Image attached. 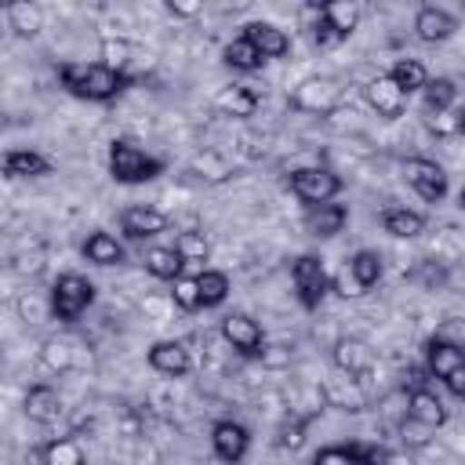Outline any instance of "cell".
<instances>
[{"label": "cell", "mask_w": 465, "mask_h": 465, "mask_svg": "<svg viewBox=\"0 0 465 465\" xmlns=\"http://www.w3.org/2000/svg\"><path fill=\"white\" fill-rule=\"evenodd\" d=\"M407 418L425 425V429H443L447 425V407L432 389H411L407 392Z\"/></svg>", "instance_id": "obj_16"}, {"label": "cell", "mask_w": 465, "mask_h": 465, "mask_svg": "<svg viewBox=\"0 0 465 465\" xmlns=\"http://www.w3.org/2000/svg\"><path fill=\"white\" fill-rule=\"evenodd\" d=\"M458 203H461V211H465V189H461V193H458Z\"/></svg>", "instance_id": "obj_51"}, {"label": "cell", "mask_w": 465, "mask_h": 465, "mask_svg": "<svg viewBox=\"0 0 465 465\" xmlns=\"http://www.w3.org/2000/svg\"><path fill=\"white\" fill-rule=\"evenodd\" d=\"M15 309H18V316H22L25 323H40L44 316H51V298H40V294L25 291V294H18Z\"/></svg>", "instance_id": "obj_41"}, {"label": "cell", "mask_w": 465, "mask_h": 465, "mask_svg": "<svg viewBox=\"0 0 465 465\" xmlns=\"http://www.w3.org/2000/svg\"><path fill=\"white\" fill-rule=\"evenodd\" d=\"M47 298H51V316L58 323H76L94 305V283L87 276H80V272H62L51 283Z\"/></svg>", "instance_id": "obj_3"}, {"label": "cell", "mask_w": 465, "mask_h": 465, "mask_svg": "<svg viewBox=\"0 0 465 465\" xmlns=\"http://www.w3.org/2000/svg\"><path fill=\"white\" fill-rule=\"evenodd\" d=\"M109 174L120 182V185H138V182H153L163 174V160L160 156H149L145 149H138L134 142L127 138H116L109 145Z\"/></svg>", "instance_id": "obj_2"}, {"label": "cell", "mask_w": 465, "mask_h": 465, "mask_svg": "<svg viewBox=\"0 0 465 465\" xmlns=\"http://www.w3.org/2000/svg\"><path fill=\"white\" fill-rule=\"evenodd\" d=\"M403 182L425 203H440L447 196V171L436 160H429V156H407L403 160Z\"/></svg>", "instance_id": "obj_7"}, {"label": "cell", "mask_w": 465, "mask_h": 465, "mask_svg": "<svg viewBox=\"0 0 465 465\" xmlns=\"http://www.w3.org/2000/svg\"><path fill=\"white\" fill-rule=\"evenodd\" d=\"M320 396H323L327 407H338V411H349V414L367 411V392L360 389V378H352L338 367L320 381Z\"/></svg>", "instance_id": "obj_8"}, {"label": "cell", "mask_w": 465, "mask_h": 465, "mask_svg": "<svg viewBox=\"0 0 465 465\" xmlns=\"http://www.w3.org/2000/svg\"><path fill=\"white\" fill-rule=\"evenodd\" d=\"M189 171L196 174V178H203V182H225L229 174H232V167H229V160L225 156H218V153H196L193 156V163H189Z\"/></svg>", "instance_id": "obj_37"}, {"label": "cell", "mask_w": 465, "mask_h": 465, "mask_svg": "<svg viewBox=\"0 0 465 465\" xmlns=\"http://www.w3.org/2000/svg\"><path fill=\"white\" fill-rule=\"evenodd\" d=\"M214 109L232 116V120H247L258 113V94L247 87V84H232V87H222L214 94Z\"/></svg>", "instance_id": "obj_21"}, {"label": "cell", "mask_w": 465, "mask_h": 465, "mask_svg": "<svg viewBox=\"0 0 465 465\" xmlns=\"http://www.w3.org/2000/svg\"><path fill=\"white\" fill-rule=\"evenodd\" d=\"M84 258L91 262V265H102V269H109V265H120L127 254H124V243L113 236V232H105V229H94L87 240H84Z\"/></svg>", "instance_id": "obj_22"}, {"label": "cell", "mask_w": 465, "mask_h": 465, "mask_svg": "<svg viewBox=\"0 0 465 465\" xmlns=\"http://www.w3.org/2000/svg\"><path fill=\"white\" fill-rule=\"evenodd\" d=\"M291 193L309 203V207H320V203H331L338 193H341V178L338 171L323 167V163H312V167H298L291 171Z\"/></svg>", "instance_id": "obj_6"}, {"label": "cell", "mask_w": 465, "mask_h": 465, "mask_svg": "<svg viewBox=\"0 0 465 465\" xmlns=\"http://www.w3.org/2000/svg\"><path fill=\"white\" fill-rule=\"evenodd\" d=\"M258 360H262V367H269V371H280V367H291V349L287 345H262V352H258Z\"/></svg>", "instance_id": "obj_44"}, {"label": "cell", "mask_w": 465, "mask_h": 465, "mask_svg": "<svg viewBox=\"0 0 465 465\" xmlns=\"http://www.w3.org/2000/svg\"><path fill=\"white\" fill-rule=\"evenodd\" d=\"M389 76L396 80V87H400L403 94L425 91V84L432 80V76H429V69H425L418 58H396V62H392V69H389Z\"/></svg>", "instance_id": "obj_30"}, {"label": "cell", "mask_w": 465, "mask_h": 465, "mask_svg": "<svg viewBox=\"0 0 465 465\" xmlns=\"http://www.w3.org/2000/svg\"><path fill=\"white\" fill-rule=\"evenodd\" d=\"M7 25L18 33V36H36L40 29H44V15H40V7L36 4H29V0H15V4H7Z\"/></svg>", "instance_id": "obj_31"}, {"label": "cell", "mask_w": 465, "mask_h": 465, "mask_svg": "<svg viewBox=\"0 0 465 465\" xmlns=\"http://www.w3.org/2000/svg\"><path fill=\"white\" fill-rule=\"evenodd\" d=\"M22 411H25L29 421L51 425V421L62 414V400H58V392H54L51 385H29V392H25V400H22Z\"/></svg>", "instance_id": "obj_20"}, {"label": "cell", "mask_w": 465, "mask_h": 465, "mask_svg": "<svg viewBox=\"0 0 465 465\" xmlns=\"http://www.w3.org/2000/svg\"><path fill=\"white\" fill-rule=\"evenodd\" d=\"M331 291H338L341 298H360V294H367V291L352 280V272H349V269H341V272H334V276H331Z\"/></svg>", "instance_id": "obj_45"}, {"label": "cell", "mask_w": 465, "mask_h": 465, "mask_svg": "<svg viewBox=\"0 0 465 465\" xmlns=\"http://www.w3.org/2000/svg\"><path fill=\"white\" fill-rule=\"evenodd\" d=\"M360 4L356 0H331V4H323V22H331L341 36H349L356 25H360Z\"/></svg>", "instance_id": "obj_33"}, {"label": "cell", "mask_w": 465, "mask_h": 465, "mask_svg": "<svg viewBox=\"0 0 465 465\" xmlns=\"http://www.w3.org/2000/svg\"><path fill=\"white\" fill-rule=\"evenodd\" d=\"M312 465H363V443H331L312 454Z\"/></svg>", "instance_id": "obj_38"}, {"label": "cell", "mask_w": 465, "mask_h": 465, "mask_svg": "<svg viewBox=\"0 0 465 465\" xmlns=\"http://www.w3.org/2000/svg\"><path fill=\"white\" fill-rule=\"evenodd\" d=\"M458 120H461V134H465V105H458Z\"/></svg>", "instance_id": "obj_50"}, {"label": "cell", "mask_w": 465, "mask_h": 465, "mask_svg": "<svg viewBox=\"0 0 465 465\" xmlns=\"http://www.w3.org/2000/svg\"><path fill=\"white\" fill-rule=\"evenodd\" d=\"M149 367H153L156 374L182 378V374H189L193 356H189L185 341H156V345H149Z\"/></svg>", "instance_id": "obj_15"}, {"label": "cell", "mask_w": 465, "mask_h": 465, "mask_svg": "<svg viewBox=\"0 0 465 465\" xmlns=\"http://www.w3.org/2000/svg\"><path fill=\"white\" fill-rule=\"evenodd\" d=\"M458 102V84L450 76H432L421 91V105L425 113H443V109H454Z\"/></svg>", "instance_id": "obj_32"}, {"label": "cell", "mask_w": 465, "mask_h": 465, "mask_svg": "<svg viewBox=\"0 0 465 465\" xmlns=\"http://www.w3.org/2000/svg\"><path fill=\"white\" fill-rule=\"evenodd\" d=\"M345 222H349V211H345V203H334V200L305 211V229H309V236H316V240L338 236V232L345 229Z\"/></svg>", "instance_id": "obj_17"}, {"label": "cell", "mask_w": 465, "mask_h": 465, "mask_svg": "<svg viewBox=\"0 0 465 465\" xmlns=\"http://www.w3.org/2000/svg\"><path fill=\"white\" fill-rule=\"evenodd\" d=\"M291 283H294V294L302 302V309H320V302L331 294V272L323 265V258L316 254H298L291 262Z\"/></svg>", "instance_id": "obj_4"}, {"label": "cell", "mask_w": 465, "mask_h": 465, "mask_svg": "<svg viewBox=\"0 0 465 465\" xmlns=\"http://www.w3.org/2000/svg\"><path fill=\"white\" fill-rule=\"evenodd\" d=\"M222 62L229 65V69H236V73H254V69H262L265 65V54L240 33V36H232L229 44H225V51H222Z\"/></svg>", "instance_id": "obj_26"}, {"label": "cell", "mask_w": 465, "mask_h": 465, "mask_svg": "<svg viewBox=\"0 0 465 465\" xmlns=\"http://www.w3.org/2000/svg\"><path fill=\"white\" fill-rule=\"evenodd\" d=\"M171 298H174V305L182 309V312H196V309H203L200 305V276H178L174 283H171Z\"/></svg>", "instance_id": "obj_40"}, {"label": "cell", "mask_w": 465, "mask_h": 465, "mask_svg": "<svg viewBox=\"0 0 465 465\" xmlns=\"http://www.w3.org/2000/svg\"><path fill=\"white\" fill-rule=\"evenodd\" d=\"M171 247L182 254V262H185V276H200V272H203V262H207V254H211V247H207L203 232L185 229V232H178V236H174V243H171Z\"/></svg>", "instance_id": "obj_25"}, {"label": "cell", "mask_w": 465, "mask_h": 465, "mask_svg": "<svg viewBox=\"0 0 465 465\" xmlns=\"http://www.w3.org/2000/svg\"><path fill=\"white\" fill-rule=\"evenodd\" d=\"M222 338L240 352V356H251L258 360L262 345H265V334H262V323L247 312H229L222 316Z\"/></svg>", "instance_id": "obj_9"}, {"label": "cell", "mask_w": 465, "mask_h": 465, "mask_svg": "<svg viewBox=\"0 0 465 465\" xmlns=\"http://www.w3.org/2000/svg\"><path fill=\"white\" fill-rule=\"evenodd\" d=\"M243 36H247L265 58H283V54L291 51L287 29H280V25H272V22H247V25H243Z\"/></svg>", "instance_id": "obj_18"}, {"label": "cell", "mask_w": 465, "mask_h": 465, "mask_svg": "<svg viewBox=\"0 0 465 465\" xmlns=\"http://www.w3.org/2000/svg\"><path fill=\"white\" fill-rule=\"evenodd\" d=\"M381 229L396 240H414L425 232V214L407 211V207H385L381 211Z\"/></svg>", "instance_id": "obj_24"}, {"label": "cell", "mask_w": 465, "mask_h": 465, "mask_svg": "<svg viewBox=\"0 0 465 465\" xmlns=\"http://www.w3.org/2000/svg\"><path fill=\"white\" fill-rule=\"evenodd\" d=\"M432 338H436V341H447V345H454V349L465 352V316H447V320L436 327Z\"/></svg>", "instance_id": "obj_43"}, {"label": "cell", "mask_w": 465, "mask_h": 465, "mask_svg": "<svg viewBox=\"0 0 465 465\" xmlns=\"http://www.w3.org/2000/svg\"><path fill=\"white\" fill-rule=\"evenodd\" d=\"M312 40H316V47H334V44H341L345 36H341L331 22H323V18H320V22L312 25Z\"/></svg>", "instance_id": "obj_46"}, {"label": "cell", "mask_w": 465, "mask_h": 465, "mask_svg": "<svg viewBox=\"0 0 465 465\" xmlns=\"http://www.w3.org/2000/svg\"><path fill=\"white\" fill-rule=\"evenodd\" d=\"M425 124L436 138H447V134H461V120H458V109H443V113H425Z\"/></svg>", "instance_id": "obj_42"}, {"label": "cell", "mask_w": 465, "mask_h": 465, "mask_svg": "<svg viewBox=\"0 0 465 465\" xmlns=\"http://www.w3.org/2000/svg\"><path fill=\"white\" fill-rule=\"evenodd\" d=\"M142 262H145V272L156 276V280H171L174 283L185 272V262H182V254L174 247H149L142 254Z\"/></svg>", "instance_id": "obj_27"}, {"label": "cell", "mask_w": 465, "mask_h": 465, "mask_svg": "<svg viewBox=\"0 0 465 465\" xmlns=\"http://www.w3.org/2000/svg\"><path fill=\"white\" fill-rule=\"evenodd\" d=\"M363 98H367V105H371L381 120H396V116H403V109H407V94L396 87V80H392L389 73L371 76L367 87H363Z\"/></svg>", "instance_id": "obj_12"}, {"label": "cell", "mask_w": 465, "mask_h": 465, "mask_svg": "<svg viewBox=\"0 0 465 465\" xmlns=\"http://www.w3.org/2000/svg\"><path fill=\"white\" fill-rule=\"evenodd\" d=\"M331 360H334V367L338 371H345V374H367L371 367H374V349L363 341V338H338L334 341V349H331Z\"/></svg>", "instance_id": "obj_14"}, {"label": "cell", "mask_w": 465, "mask_h": 465, "mask_svg": "<svg viewBox=\"0 0 465 465\" xmlns=\"http://www.w3.org/2000/svg\"><path fill=\"white\" fill-rule=\"evenodd\" d=\"M461 363H465V352H461V349H454V345H447V341H436V338L425 341V371H429L432 378L443 381V378L454 374Z\"/></svg>", "instance_id": "obj_23"}, {"label": "cell", "mask_w": 465, "mask_h": 465, "mask_svg": "<svg viewBox=\"0 0 465 465\" xmlns=\"http://www.w3.org/2000/svg\"><path fill=\"white\" fill-rule=\"evenodd\" d=\"M58 80L69 94L84 98V102H113L124 87H127V73H116L102 62H62L58 65Z\"/></svg>", "instance_id": "obj_1"}, {"label": "cell", "mask_w": 465, "mask_h": 465, "mask_svg": "<svg viewBox=\"0 0 465 465\" xmlns=\"http://www.w3.org/2000/svg\"><path fill=\"white\" fill-rule=\"evenodd\" d=\"M51 160L36 149H7L4 153V174L7 178H44L51 174Z\"/></svg>", "instance_id": "obj_19"}, {"label": "cell", "mask_w": 465, "mask_h": 465, "mask_svg": "<svg viewBox=\"0 0 465 465\" xmlns=\"http://www.w3.org/2000/svg\"><path fill=\"white\" fill-rule=\"evenodd\" d=\"M418 280H421L425 287H443V283H447V269H443V265L425 262V265L418 269Z\"/></svg>", "instance_id": "obj_48"}, {"label": "cell", "mask_w": 465, "mask_h": 465, "mask_svg": "<svg viewBox=\"0 0 465 465\" xmlns=\"http://www.w3.org/2000/svg\"><path fill=\"white\" fill-rule=\"evenodd\" d=\"M345 269L352 272V280H356L363 291H371V287L381 280V272H385L381 254H378V251H371V247H360V251L349 258V265H345Z\"/></svg>", "instance_id": "obj_28"}, {"label": "cell", "mask_w": 465, "mask_h": 465, "mask_svg": "<svg viewBox=\"0 0 465 465\" xmlns=\"http://www.w3.org/2000/svg\"><path fill=\"white\" fill-rule=\"evenodd\" d=\"M131 58H134V44H131V40H124V36H105V40H102V58H98L102 65L124 73V69L131 65Z\"/></svg>", "instance_id": "obj_39"}, {"label": "cell", "mask_w": 465, "mask_h": 465, "mask_svg": "<svg viewBox=\"0 0 465 465\" xmlns=\"http://www.w3.org/2000/svg\"><path fill=\"white\" fill-rule=\"evenodd\" d=\"M40 458H44V465H87V450L73 436L47 440L44 450H40Z\"/></svg>", "instance_id": "obj_29"}, {"label": "cell", "mask_w": 465, "mask_h": 465, "mask_svg": "<svg viewBox=\"0 0 465 465\" xmlns=\"http://www.w3.org/2000/svg\"><path fill=\"white\" fill-rule=\"evenodd\" d=\"M247 447H251L247 425H240V421H232V418H222V421L211 425V450H214L218 461H225V465L243 461Z\"/></svg>", "instance_id": "obj_10"}, {"label": "cell", "mask_w": 465, "mask_h": 465, "mask_svg": "<svg viewBox=\"0 0 465 465\" xmlns=\"http://www.w3.org/2000/svg\"><path fill=\"white\" fill-rule=\"evenodd\" d=\"M40 360H44V367L54 371V374L73 371V363H76V356H73V341H69V338H47L44 349H40Z\"/></svg>", "instance_id": "obj_35"}, {"label": "cell", "mask_w": 465, "mask_h": 465, "mask_svg": "<svg viewBox=\"0 0 465 465\" xmlns=\"http://www.w3.org/2000/svg\"><path fill=\"white\" fill-rule=\"evenodd\" d=\"M309 414H287L280 425H276V447L280 450H302V443H305V429H309Z\"/></svg>", "instance_id": "obj_36"}, {"label": "cell", "mask_w": 465, "mask_h": 465, "mask_svg": "<svg viewBox=\"0 0 465 465\" xmlns=\"http://www.w3.org/2000/svg\"><path fill=\"white\" fill-rule=\"evenodd\" d=\"M167 225H171V218L149 203H131L120 211V229L127 240H153V236L167 232Z\"/></svg>", "instance_id": "obj_11"}, {"label": "cell", "mask_w": 465, "mask_h": 465, "mask_svg": "<svg viewBox=\"0 0 465 465\" xmlns=\"http://www.w3.org/2000/svg\"><path fill=\"white\" fill-rule=\"evenodd\" d=\"M341 91H345V87H341V80H334V76H305V80L291 91V109L312 113V116L338 113Z\"/></svg>", "instance_id": "obj_5"}, {"label": "cell", "mask_w": 465, "mask_h": 465, "mask_svg": "<svg viewBox=\"0 0 465 465\" xmlns=\"http://www.w3.org/2000/svg\"><path fill=\"white\" fill-rule=\"evenodd\" d=\"M454 29H458V18L450 11H443V7H436V4H425L414 15V33L425 44H443V40L454 36Z\"/></svg>", "instance_id": "obj_13"}, {"label": "cell", "mask_w": 465, "mask_h": 465, "mask_svg": "<svg viewBox=\"0 0 465 465\" xmlns=\"http://www.w3.org/2000/svg\"><path fill=\"white\" fill-rule=\"evenodd\" d=\"M163 7H167L174 18H196V15L203 11V4H200V0H167Z\"/></svg>", "instance_id": "obj_47"}, {"label": "cell", "mask_w": 465, "mask_h": 465, "mask_svg": "<svg viewBox=\"0 0 465 465\" xmlns=\"http://www.w3.org/2000/svg\"><path fill=\"white\" fill-rule=\"evenodd\" d=\"M443 385H447V392H450V396L465 400V363H461L454 374H447V378H443Z\"/></svg>", "instance_id": "obj_49"}, {"label": "cell", "mask_w": 465, "mask_h": 465, "mask_svg": "<svg viewBox=\"0 0 465 465\" xmlns=\"http://www.w3.org/2000/svg\"><path fill=\"white\" fill-rule=\"evenodd\" d=\"M229 298V272L222 269H203L200 272V305L203 309H218Z\"/></svg>", "instance_id": "obj_34"}]
</instances>
